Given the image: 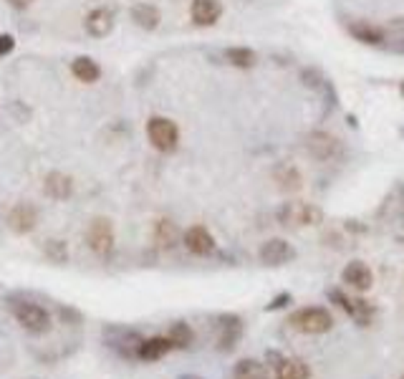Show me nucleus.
I'll return each mask as SVG.
<instances>
[{"label":"nucleus","mask_w":404,"mask_h":379,"mask_svg":"<svg viewBox=\"0 0 404 379\" xmlns=\"http://www.w3.org/2000/svg\"><path fill=\"white\" fill-rule=\"evenodd\" d=\"M288 324L301 334H311V336H318V334H326L334 329V316L329 309L324 306H306L293 311L288 316Z\"/></svg>","instance_id":"1"},{"label":"nucleus","mask_w":404,"mask_h":379,"mask_svg":"<svg viewBox=\"0 0 404 379\" xmlns=\"http://www.w3.org/2000/svg\"><path fill=\"white\" fill-rule=\"evenodd\" d=\"M10 311L28 334H46L51 329V313L33 301H13Z\"/></svg>","instance_id":"2"},{"label":"nucleus","mask_w":404,"mask_h":379,"mask_svg":"<svg viewBox=\"0 0 404 379\" xmlns=\"http://www.w3.org/2000/svg\"><path fill=\"white\" fill-rule=\"evenodd\" d=\"M147 140L157 152H174L179 144V129L167 117H152L147 121Z\"/></svg>","instance_id":"3"},{"label":"nucleus","mask_w":404,"mask_h":379,"mask_svg":"<svg viewBox=\"0 0 404 379\" xmlns=\"http://www.w3.org/2000/svg\"><path fill=\"white\" fill-rule=\"evenodd\" d=\"M114 243H117V235H114L112 220L93 218L87 228V246L91 248L96 255H106V253H112Z\"/></svg>","instance_id":"4"},{"label":"nucleus","mask_w":404,"mask_h":379,"mask_svg":"<svg viewBox=\"0 0 404 379\" xmlns=\"http://www.w3.org/2000/svg\"><path fill=\"white\" fill-rule=\"evenodd\" d=\"M329 299H331L334 304H338V309L349 313V316H352V319L357 321L359 326H369L371 319H374V313H377V309L371 306L369 301L352 299V296H346L344 291H336V288H331V291H329Z\"/></svg>","instance_id":"5"},{"label":"nucleus","mask_w":404,"mask_h":379,"mask_svg":"<svg viewBox=\"0 0 404 379\" xmlns=\"http://www.w3.org/2000/svg\"><path fill=\"white\" fill-rule=\"evenodd\" d=\"M278 218L283 225H318L324 220L321 207L308 202H285L278 210Z\"/></svg>","instance_id":"6"},{"label":"nucleus","mask_w":404,"mask_h":379,"mask_svg":"<svg viewBox=\"0 0 404 379\" xmlns=\"http://www.w3.org/2000/svg\"><path fill=\"white\" fill-rule=\"evenodd\" d=\"M36 225H38V210H36L31 202H15V205L8 210V228H10L15 235L33 233Z\"/></svg>","instance_id":"7"},{"label":"nucleus","mask_w":404,"mask_h":379,"mask_svg":"<svg viewBox=\"0 0 404 379\" xmlns=\"http://www.w3.org/2000/svg\"><path fill=\"white\" fill-rule=\"evenodd\" d=\"M341 281H344L346 286L354 288L359 293H366L371 286H374V273L366 263L361 260H352V263H346V268L341 271Z\"/></svg>","instance_id":"8"},{"label":"nucleus","mask_w":404,"mask_h":379,"mask_svg":"<svg viewBox=\"0 0 404 379\" xmlns=\"http://www.w3.org/2000/svg\"><path fill=\"white\" fill-rule=\"evenodd\" d=\"M293 258H296V251L283 238H271L260 246V260L265 266H283V263H288Z\"/></svg>","instance_id":"9"},{"label":"nucleus","mask_w":404,"mask_h":379,"mask_svg":"<svg viewBox=\"0 0 404 379\" xmlns=\"http://www.w3.org/2000/svg\"><path fill=\"white\" fill-rule=\"evenodd\" d=\"M84 28H87V34L91 36V38H106V36L114 31V13L112 8H93L91 13L87 15V20H84Z\"/></svg>","instance_id":"10"},{"label":"nucleus","mask_w":404,"mask_h":379,"mask_svg":"<svg viewBox=\"0 0 404 379\" xmlns=\"http://www.w3.org/2000/svg\"><path fill=\"white\" fill-rule=\"evenodd\" d=\"M182 243H185L187 251L195 253V255H210V253L215 251V238H212L210 230L202 225L187 228L185 235H182Z\"/></svg>","instance_id":"11"},{"label":"nucleus","mask_w":404,"mask_h":379,"mask_svg":"<svg viewBox=\"0 0 404 379\" xmlns=\"http://www.w3.org/2000/svg\"><path fill=\"white\" fill-rule=\"evenodd\" d=\"M190 15H193L195 26H215L223 15V6H220V0H193Z\"/></svg>","instance_id":"12"},{"label":"nucleus","mask_w":404,"mask_h":379,"mask_svg":"<svg viewBox=\"0 0 404 379\" xmlns=\"http://www.w3.org/2000/svg\"><path fill=\"white\" fill-rule=\"evenodd\" d=\"M306 149H308L311 157L326 162L338 152V140L326 132H313V134H308V140H306Z\"/></svg>","instance_id":"13"},{"label":"nucleus","mask_w":404,"mask_h":379,"mask_svg":"<svg viewBox=\"0 0 404 379\" xmlns=\"http://www.w3.org/2000/svg\"><path fill=\"white\" fill-rule=\"evenodd\" d=\"M276 379H311V366L296 357H276Z\"/></svg>","instance_id":"14"},{"label":"nucleus","mask_w":404,"mask_h":379,"mask_svg":"<svg viewBox=\"0 0 404 379\" xmlns=\"http://www.w3.org/2000/svg\"><path fill=\"white\" fill-rule=\"evenodd\" d=\"M174 344L170 341V336H152V339H142L140 349H137V359L142 362H157L162 359L167 352H172Z\"/></svg>","instance_id":"15"},{"label":"nucleus","mask_w":404,"mask_h":379,"mask_svg":"<svg viewBox=\"0 0 404 379\" xmlns=\"http://www.w3.org/2000/svg\"><path fill=\"white\" fill-rule=\"evenodd\" d=\"M43 193L51 200L61 202V200H68L73 195V182L68 174L63 172H48L46 180H43Z\"/></svg>","instance_id":"16"},{"label":"nucleus","mask_w":404,"mask_h":379,"mask_svg":"<svg viewBox=\"0 0 404 379\" xmlns=\"http://www.w3.org/2000/svg\"><path fill=\"white\" fill-rule=\"evenodd\" d=\"M71 73L73 79L81 81V84H96L101 79V66L91 56H76L71 61Z\"/></svg>","instance_id":"17"},{"label":"nucleus","mask_w":404,"mask_h":379,"mask_svg":"<svg viewBox=\"0 0 404 379\" xmlns=\"http://www.w3.org/2000/svg\"><path fill=\"white\" fill-rule=\"evenodd\" d=\"M349 34L357 40L366 43V46H384V28L374 26L369 20H357L349 26Z\"/></svg>","instance_id":"18"},{"label":"nucleus","mask_w":404,"mask_h":379,"mask_svg":"<svg viewBox=\"0 0 404 379\" xmlns=\"http://www.w3.org/2000/svg\"><path fill=\"white\" fill-rule=\"evenodd\" d=\"M240 334H243V324H240L238 316H223L218 324V344L220 349H232L238 344Z\"/></svg>","instance_id":"19"},{"label":"nucleus","mask_w":404,"mask_h":379,"mask_svg":"<svg viewBox=\"0 0 404 379\" xmlns=\"http://www.w3.org/2000/svg\"><path fill=\"white\" fill-rule=\"evenodd\" d=\"M154 243H157L159 248H174L179 243V228L174 225L172 220H157V225H154Z\"/></svg>","instance_id":"20"},{"label":"nucleus","mask_w":404,"mask_h":379,"mask_svg":"<svg viewBox=\"0 0 404 379\" xmlns=\"http://www.w3.org/2000/svg\"><path fill=\"white\" fill-rule=\"evenodd\" d=\"M132 20L144 31H154L159 26V20H162V13L149 3H140V6L132 8Z\"/></svg>","instance_id":"21"},{"label":"nucleus","mask_w":404,"mask_h":379,"mask_svg":"<svg viewBox=\"0 0 404 379\" xmlns=\"http://www.w3.org/2000/svg\"><path fill=\"white\" fill-rule=\"evenodd\" d=\"M232 379H268V369L258 359H240L232 369Z\"/></svg>","instance_id":"22"},{"label":"nucleus","mask_w":404,"mask_h":379,"mask_svg":"<svg viewBox=\"0 0 404 379\" xmlns=\"http://www.w3.org/2000/svg\"><path fill=\"white\" fill-rule=\"evenodd\" d=\"M384 46L389 51L404 54V18H394L384 28Z\"/></svg>","instance_id":"23"},{"label":"nucleus","mask_w":404,"mask_h":379,"mask_svg":"<svg viewBox=\"0 0 404 379\" xmlns=\"http://www.w3.org/2000/svg\"><path fill=\"white\" fill-rule=\"evenodd\" d=\"M225 61L235 68H253L255 66V61H258V56H255L253 48L235 46V48H227L225 51Z\"/></svg>","instance_id":"24"},{"label":"nucleus","mask_w":404,"mask_h":379,"mask_svg":"<svg viewBox=\"0 0 404 379\" xmlns=\"http://www.w3.org/2000/svg\"><path fill=\"white\" fill-rule=\"evenodd\" d=\"M170 341H172L177 349H185V346H190L193 344V339H195V334H193V329L185 324V321H174L172 326H170Z\"/></svg>","instance_id":"25"},{"label":"nucleus","mask_w":404,"mask_h":379,"mask_svg":"<svg viewBox=\"0 0 404 379\" xmlns=\"http://www.w3.org/2000/svg\"><path fill=\"white\" fill-rule=\"evenodd\" d=\"M43 253H46V258L53 260V263H66V260H68V246H66V240H59V238L46 240V246H43Z\"/></svg>","instance_id":"26"},{"label":"nucleus","mask_w":404,"mask_h":379,"mask_svg":"<svg viewBox=\"0 0 404 379\" xmlns=\"http://www.w3.org/2000/svg\"><path fill=\"white\" fill-rule=\"evenodd\" d=\"M13 48H15V38H13V36L0 34V59H3V56H8V54H10Z\"/></svg>","instance_id":"27"},{"label":"nucleus","mask_w":404,"mask_h":379,"mask_svg":"<svg viewBox=\"0 0 404 379\" xmlns=\"http://www.w3.org/2000/svg\"><path fill=\"white\" fill-rule=\"evenodd\" d=\"M288 301H291V296H288V293H280L278 299H273V304L268 309H280V306H285Z\"/></svg>","instance_id":"28"},{"label":"nucleus","mask_w":404,"mask_h":379,"mask_svg":"<svg viewBox=\"0 0 404 379\" xmlns=\"http://www.w3.org/2000/svg\"><path fill=\"white\" fill-rule=\"evenodd\" d=\"M8 3H10L13 8H18V10H26V8L31 6L33 0H8Z\"/></svg>","instance_id":"29"},{"label":"nucleus","mask_w":404,"mask_h":379,"mask_svg":"<svg viewBox=\"0 0 404 379\" xmlns=\"http://www.w3.org/2000/svg\"><path fill=\"white\" fill-rule=\"evenodd\" d=\"M182 379H200V377H182Z\"/></svg>","instance_id":"30"},{"label":"nucleus","mask_w":404,"mask_h":379,"mask_svg":"<svg viewBox=\"0 0 404 379\" xmlns=\"http://www.w3.org/2000/svg\"><path fill=\"white\" fill-rule=\"evenodd\" d=\"M402 96H404V81H402Z\"/></svg>","instance_id":"31"},{"label":"nucleus","mask_w":404,"mask_h":379,"mask_svg":"<svg viewBox=\"0 0 404 379\" xmlns=\"http://www.w3.org/2000/svg\"><path fill=\"white\" fill-rule=\"evenodd\" d=\"M402 379H404V377H402Z\"/></svg>","instance_id":"32"}]
</instances>
